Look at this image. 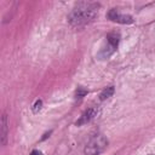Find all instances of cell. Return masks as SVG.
<instances>
[{
	"mask_svg": "<svg viewBox=\"0 0 155 155\" xmlns=\"http://www.w3.org/2000/svg\"><path fill=\"white\" fill-rule=\"evenodd\" d=\"M98 8L99 4L97 2H78L69 13L68 22L74 28H82L94 21V18L98 16Z\"/></svg>",
	"mask_w": 155,
	"mask_h": 155,
	"instance_id": "1",
	"label": "cell"
},
{
	"mask_svg": "<svg viewBox=\"0 0 155 155\" xmlns=\"http://www.w3.org/2000/svg\"><path fill=\"white\" fill-rule=\"evenodd\" d=\"M108 148V139L103 134L93 136L84 149V155H101Z\"/></svg>",
	"mask_w": 155,
	"mask_h": 155,
	"instance_id": "2",
	"label": "cell"
},
{
	"mask_svg": "<svg viewBox=\"0 0 155 155\" xmlns=\"http://www.w3.org/2000/svg\"><path fill=\"white\" fill-rule=\"evenodd\" d=\"M107 17L115 23H120V24H131L133 23V17L130 15H124L120 13L116 8H110L107 13Z\"/></svg>",
	"mask_w": 155,
	"mask_h": 155,
	"instance_id": "3",
	"label": "cell"
},
{
	"mask_svg": "<svg viewBox=\"0 0 155 155\" xmlns=\"http://www.w3.org/2000/svg\"><path fill=\"white\" fill-rule=\"evenodd\" d=\"M98 113H99L98 107H91V108H88V109L85 110V111L80 115V117L75 121V125H76V126H82V125L88 124L90 121H92V120L98 115Z\"/></svg>",
	"mask_w": 155,
	"mask_h": 155,
	"instance_id": "4",
	"label": "cell"
},
{
	"mask_svg": "<svg viewBox=\"0 0 155 155\" xmlns=\"http://www.w3.org/2000/svg\"><path fill=\"white\" fill-rule=\"evenodd\" d=\"M7 134H8V126H7V115L6 113L1 116V133H0V140L2 145H6L7 143Z\"/></svg>",
	"mask_w": 155,
	"mask_h": 155,
	"instance_id": "5",
	"label": "cell"
},
{
	"mask_svg": "<svg viewBox=\"0 0 155 155\" xmlns=\"http://www.w3.org/2000/svg\"><path fill=\"white\" fill-rule=\"evenodd\" d=\"M119 42H120V34H119V33L111 31V33H109V34L107 35V44H109V45L113 46L114 48L117 47Z\"/></svg>",
	"mask_w": 155,
	"mask_h": 155,
	"instance_id": "6",
	"label": "cell"
},
{
	"mask_svg": "<svg viewBox=\"0 0 155 155\" xmlns=\"http://www.w3.org/2000/svg\"><path fill=\"white\" fill-rule=\"evenodd\" d=\"M114 91H115L114 86H108V87H105V88L101 92V94H99V99H101V101H105V99L110 98V97L114 94Z\"/></svg>",
	"mask_w": 155,
	"mask_h": 155,
	"instance_id": "7",
	"label": "cell"
},
{
	"mask_svg": "<svg viewBox=\"0 0 155 155\" xmlns=\"http://www.w3.org/2000/svg\"><path fill=\"white\" fill-rule=\"evenodd\" d=\"M41 108H42V101H41V99H36L35 103H34L33 107H31V110H33L34 114H38V113L41 110Z\"/></svg>",
	"mask_w": 155,
	"mask_h": 155,
	"instance_id": "8",
	"label": "cell"
},
{
	"mask_svg": "<svg viewBox=\"0 0 155 155\" xmlns=\"http://www.w3.org/2000/svg\"><path fill=\"white\" fill-rule=\"evenodd\" d=\"M86 94H87V90H85L84 87H78V90H76V92H75L76 99H81V98H84Z\"/></svg>",
	"mask_w": 155,
	"mask_h": 155,
	"instance_id": "9",
	"label": "cell"
},
{
	"mask_svg": "<svg viewBox=\"0 0 155 155\" xmlns=\"http://www.w3.org/2000/svg\"><path fill=\"white\" fill-rule=\"evenodd\" d=\"M30 155H44V154H42V151H40V150H38V149H34V150L30 153Z\"/></svg>",
	"mask_w": 155,
	"mask_h": 155,
	"instance_id": "10",
	"label": "cell"
},
{
	"mask_svg": "<svg viewBox=\"0 0 155 155\" xmlns=\"http://www.w3.org/2000/svg\"><path fill=\"white\" fill-rule=\"evenodd\" d=\"M50 133H51V131H50V132H47V133H45V134H44V137L41 138V140H44V139H46L47 137H50Z\"/></svg>",
	"mask_w": 155,
	"mask_h": 155,
	"instance_id": "11",
	"label": "cell"
},
{
	"mask_svg": "<svg viewBox=\"0 0 155 155\" xmlns=\"http://www.w3.org/2000/svg\"><path fill=\"white\" fill-rule=\"evenodd\" d=\"M149 155H155V154H149Z\"/></svg>",
	"mask_w": 155,
	"mask_h": 155,
	"instance_id": "12",
	"label": "cell"
}]
</instances>
